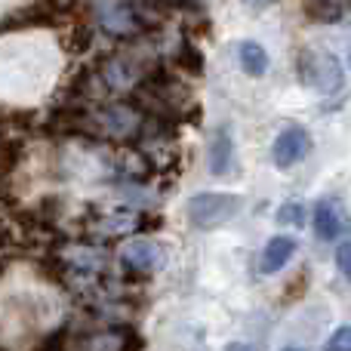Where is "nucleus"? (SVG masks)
<instances>
[{
    "instance_id": "nucleus-1",
    "label": "nucleus",
    "mask_w": 351,
    "mask_h": 351,
    "mask_svg": "<svg viewBox=\"0 0 351 351\" xmlns=\"http://www.w3.org/2000/svg\"><path fill=\"white\" fill-rule=\"evenodd\" d=\"M234 213V200L225 194H206V197L191 200V219L194 225H216Z\"/></svg>"
},
{
    "instance_id": "nucleus-2",
    "label": "nucleus",
    "mask_w": 351,
    "mask_h": 351,
    "mask_svg": "<svg viewBox=\"0 0 351 351\" xmlns=\"http://www.w3.org/2000/svg\"><path fill=\"white\" fill-rule=\"evenodd\" d=\"M305 152H308V136L299 133V130H293V133H284L278 139V145H274L278 164H293V160L302 158Z\"/></svg>"
},
{
    "instance_id": "nucleus-3",
    "label": "nucleus",
    "mask_w": 351,
    "mask_h": 351,
    "mask_svg": "<svg viewBox=\"0 0 351 351\" xmlns=\"http://www.w3.org/2000/svg\"><path fill=\"white\" fill-rule=\"evenodd\" d=\"M293 250H296V241H293V237H274V241L268 243L265 259H262V265H259V268H262L265 274L278 271V268L293 256Z\"/></svg>"
},
{
    "instance_id": "nucleus-4",
    "label": "nucleus",
    "mask_w": 351,
    "mask_h": 351,
    "mask_svg": "<svg viewBox=\"0 0 351 351\" xmlns=\"http://www.w3.org/2000/svg\"><path fill=\"white\" fill-rule=\"evenodd\" d=\"M241 59H243V71H247L250 77L262 74V71H265V65H268L265 49L256 47V43H241Z\"/></svg>"
},
{
    "instance_id": "nucleus-5",
    "label": "nucleus",
    "mask_w": 351,
    "mask_h": 351,
    "mask_svg": "<svg viewBox=\"0 0 351 351\" xmlns=\"http://www.w3.org/2000/svg\"><path fill=\"white\" fill-rule=\"evenodd\" d=\"M315 225H317V234H321L324 241H330V237L339 234V222H336L333 210H327V206H321V210L315 213Z\"/></svg>"
},
{
    "instance_id": "nucleus-6",
    "label": "nucleus",
    "mask_w": 351,
    "mask_h": 351,
    "mask_svg": "<svg viewBox=\"0 0 351 351\" xmlns=\"http://www.w3.org/2000/svg\"><path fill=\"white\" fill-rule=\"evenodd\" d=\"M336 262H339L342 274H348V247H346V243L339 247V256H336Z\"/></svg>"
},
{
    "instance_id": "nucleus-7",
    "label": "nucleus",
    "mask_w": 351,
    "mask_h": 351,
    "mask_svg": "<svg viewBox=\"0 0 351 351\" xmlns=\"http://www.w3.org/2000/svg\"><path fill=\"white\" fill-rule=\"evenodd\" d=\"M280 219H293V222H299V210L296 206H293V210H284L280 213Z\"/></svg>"
},
{
    "instance_id": "nucleus-8",
    "label": "nucleus",
    "mask_w": 351,
    "mask_h": 351,
    "mask_svg": "<svg viewBox=\"0 0 351 351\" xmlns=\"http://www.w3.org/2000/svg\"><path fill=\"white\" fill-rule=\"evenodd\" d=\"M0 243H3V225H0Z\"/></svg>"
},
{
    "instance_id": "nucleus-9",
    "label": "nucleus",
    "mask_w": 351,
    "mask_h": 351,
    "mask_svg": "<svg viewBox=\"0 0 351 351\" xmlns=\"http://www.w3.org/2000/svg\"><path fill=\"white\" fill-rule=\"evenodd\" d=\"M0 188H3V182H0Z\"/></svg>"
}]
</instances>
